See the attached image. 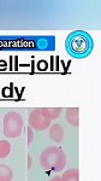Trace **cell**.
I'll list each match as a JSON object with an SVG mask.
<instances>
[{
  "label": "cell",
  "mask_w": 101,
  "mask_h": 181,
  "mask_svg": "<svg viewBox=\"0 0 101 181\" xmlns=\"http://www.w3.org/2000/svg\"><path fill=\"white\" fill-rule=\"evenodd\" d=\"M93 41L84 32H74L66 39V50L75 58H83L90 53Z\"/></svg>",
  "instance_id": "1"
},
{
  "label": "cell",
  "mask_w": 101,
  "mask_h": 181,
  "mask_svg": "<svg viewBox=\"0 0 101 181\" xmlns=\"http://www.w3.org/2000/svg\"><path fill=\"white\" fill-rule=\"evenodd\" d=\"M40 164L48 171H62L66 164V156L58 146H48L40 155Z\"/></svg>",
  "instance_id": "2"
},
{
  "label": "cell",
  "mask_w": 101,
  "mask_h": 181,
  "mask_svg": "<svg viewBox=\"0 0 101 181\" xmlns=\"http://www.w3.org/2000/svg\"><path fill=\"white\" fill-rule=\"evenodd\" d=\"M23 117L14 112L10 111L4 116V134L6 138H17L23 131Z\"/></svg>",
  "instance_id": "3"
},
{
  "label": "cell",
  "mask_w": 101,
  "mask_h": 181,
  "mask_svg": "<svg viewBox=\"0 0 101 181\" xmlns=\"http://www.w3.org/2000/svg\"><path fill=\"white\" fill-rule=\"evenodd\" d=\"M28 121H29V127L31 129H35V131H38V132H42L45 129H47L50 126V120H47L40 109H34L30 114H29V117H28Z\"/></svg>",
  "instance_id": "4"
},
{
  "label": "cell",
  "mask_w": 101,
  "mask_h": 181,
  "mask_svg": "<svg viewBox=\"0 0 101 181\" xmlns=\"http://www.w3.org/2000/svg\"><path fill=\"white\" fill-rule=\"evenodd\" d=\"M50 138L54 143H60L64 138V128L60 124H52L50 129Z\"/></svg>",
  "instance_id": "5"
},
{
  "label": "cell",
  "mask_w": 101,
  "mask_h": 181,
  "mask_svg": "<svg viewBox=\"0 0 101 181\" xmlns=\"http://www.w3.org/2000/svg\"><path fill=\"white\" fill-rule=\"evenodd\" d=\"M40 110H41L42 115L50 121L60 117V115H62V112H63V110L60 108H42V109H40Z\"/></svg>",
  "instance_id": "6"
},
{
  "label": "cell",
  "mask_w": 101,
  "mask_h": 181,
  "mask_svg": "<svg viewBox=\"0 0 101 181\" xmlns=\"http://www.w3.org/2000/svg\"><path fill=\"white\" fill-rule=\"evenodd\" d=\"M78 112H79L78 108H69L66 110V120L74 127H78V124H79Z\"/></svg>",
  "instance_id": "7"
},
{
  "label": "cell",
  "mask_w": 101,
  "mask_h": 181,
  "mask_svg": "<svg viewBox=\"0 0 101 181\" xmlns=\"http://www.w3.org/2000/svg\"><path fill=\"white\" fill-rule=\"evenodd\" d=\"M13 170L6 164H0V181H12Z\"/></svg>",
  "instance_id": "8"
},
{
  "label": "cell",
  "mask_w": 101,
  "mask_h": 181,
  "mask_svg": "<svg viewBox=\"0 0 101 181\" xmlns=\"http://www.w3.org/2000/svg\"><path fill=\"white\" fill-rule=\"evenodd\" d=\"M62 181H79V173L78 169H70L65 171L63 176H60Z\"/></svg>",
  "instance_id": "9"
},
{
  "label": "cell",
  "mask_w": 101,
  "mask_h": 181,
  "mask_svg": "<svg viewBox=\"0 0 101 181\" xmlns=\"http://www.w3.org/2000/svg\"><path fill=\"white\" fill-rule=\"evenodd\" d=\"M11 152V144L7 140H0V158H5Z\"/></svg>",
  "instance_id": "10"
},
{
  "label": "cell",
  "mask_w": 101,
  "mask_h": 181,
  "mask_svg": "<svg viewBox=\"0 0 101 181\" xmlns=\"http://www.w3.org/2000/svg\"><path fill=\"white\" fill-rule=\"evenodd\" d=\"M33 138H34L33 129L30 127H28V129H26V143H28V145H30L33 143Z\"/></svg>",
  "instance_id": "11"
},
{
  "label": "cell",
  "mask_w": 101,
  "mask_h": 181,
  "mask_svg": "<svg viewBox=\"0 0 101 181\" xmlns=\"http://www.w3.org/2000/svg\"><path fill=\"white\" fill-rule=\"evenodd\" d=\"M38 70H46V69H47V62H45V60L38 62Z\"/></svg>",
  "instance_id": "12"
},
{
  "label": "cell",
  "mask_w": 101,
  "mask_h": 181,
  "mask_svg": "<svg viewBox=\"0 0 101 181\" xmlns=\"http://www.w3.org/2000/svg\"><path fill=\"white\" fill-rule=\"evenodd\" d=\"M31 163H33V159H31V156L28 155V169L31 168Z\"/></svg>",
  "instance_id": "13"
},
{
  "label": "cell",
  "mask_w": 101,
  "mask_h": 181,
  "mask_svg": "<svg viewBox=\"0 0 101 181\" xmlns=\"http://www.w3.org/2000/svg\"><path fill=\"white\" fill-rule=\"evenodd\" d=\"M5 68H6V62L5 60H0V69L4 70Z\"/></svg>",
  "instance_id": "14"
},
{
  "label": "cell",
  "mask_w": 101,
  "mask_h": 181,
  "mask_svg": "<svg viewBox=\"0 0 101 181\" xmlns=\"http://www.w3.org/2000/svg\"><path fill=\"white\" fill-rule=\"evenodd\" d=\"M50 181H62V179H60V176H58V175H57V176L52 178V179H50Z\"/></svg>",
  "instance_id": "15"
}]
</instances>
